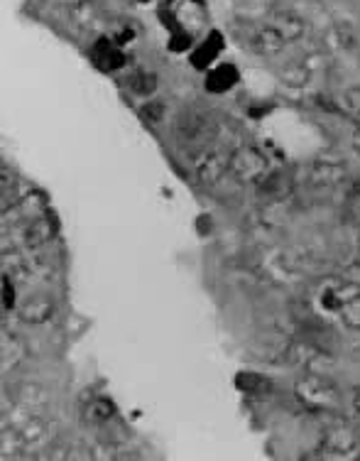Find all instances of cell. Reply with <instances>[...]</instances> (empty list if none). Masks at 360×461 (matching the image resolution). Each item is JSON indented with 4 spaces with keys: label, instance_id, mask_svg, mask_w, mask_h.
<instances>
[{
    "label": "cell",
    "instance_id": "obj_1",
    "mask_svg": "<svg viewBox=\"0 0 360 461\" xmlns=\"http://www.w3.org/2000/svg\"><path fill=\"white\" fill-rule=\"evenodd\" d=\"M297 397L311 412H336L340 407V393L321 376H304L297 383Z\"/></svg>",
    "mask_w": 360,
    "mask_h": 461
},
{
    "label": "cell",
    "instance_id": "obj_2",
    "mask_svg": "<svg viewBox=\"0 0 360 461\" xmlns=\"http://www.w3.org/2000/svg\"><path fill=\"white\" fill-rule=\"evenodd\" d=\"M267 157L262 155L257 147H238V150L230 155V167L228 172L238 182H262L267 177Z\"/></svg>",
    "mask_w": 360,
    "mask_h": 461
},
{
    "label": "cell",
    "instance_id": "obj_3",
    "mask_svg": "<svg viewBox=\"0 0 360 461\" xmlns=\"http://www.w3.org/2000/svg\"><path fill=\"white\" fill-rule=\"evenodd\" d=\"M54 233H57V224L52 221L50 214H45V216H40V219L22 224L20 243H22V248H27V251H35V248L47 246V243L54 238Z\"/></svg>",
    "mask_w": 360,
    "mask_h": 461
},
{
    "label": "cell",
    "instance_id": "obj_4",
    "mask_svg": "<svg viewBox=\"0 0 360 461\" xmlns=\"http://www.w3.org/2000/svg\"><path fill=\"white\" fill-rule=\"evenodd\" d=\"M228 167H230V155L216 150V147L204 150L194 160L196 177H199V182H206V184H211V182H216L218 177H223V172H228Z\"/></svg>",
    "mask_w": 360,
    "mask_h": 461
},
{
    "label": "cell",
    "instance_id": "obj_5",
    "mask_svg": "<svg viewBox=\"0 0 360 461\" xmlns=\"http://www.w3.org/2000/svg\"><path fill=\"white\" fill-rule=\"evenodd\" d=\"M6 214H17L15 224L17 221L27 224V221H35V219H40V216L50 214V201L45 199V194H35V191H32V194L22 196L20 201H15L10 209H6Z\"/></svg>",
    "mask_w": 360,
    "mask_h": 461
},
{
    "label": "cell",
    "instance_id": "obj_6",
    "mask_svg": "<svg viewBox=\"0 0 360 461\" xmlns=\"http://www.w3.org/2000/svg\"><path fill=\"white\" fill-rule=\"evenodd\" d=\"M52 314H54V305H52V300L45 295H37V297H32V300H27L20 309L22 321H27V324H42V321H47Z\"/></svg>",
    "mask_w": 360,
    "mask_h": 461
},
{
    "label": "cell",
    "instance_id": "obj_7",
    "mask_svg": "<svg viewBox=\"0 0 360 461\" xmlns=\"http://www.w3.org/2000/svg\"><path fill=\"white\" fill-rule=\"evenodd\" d=\"M209 133V121L204 115H184L179 123H177V136L181 142H196Z\"/></svg>",
    "mask_w": 360,
    "mask_h": 461
},
{
    "label": "cell",
    "instance_id": "obj_8",
    "mask_svg": "<svg viewBox=\"0 0 360 461\" xmlns=\"http://www.w3.org/2000/svg\"><path fill=\"white\" fill-rule=\"evenodd\" d=\"M84 417L89 425H105L115 417V402L108 397H93V400L86 405Z\"/></svg>",
    "mask_w": 360,
    "mask_h": 461
},
{
    "label": "cell",
    "instance_id": "obj_9",
    "mask_svg": "<svg viewBox=\"0 0 360 461\" xmlns=\"http://www.w3.org/2000/svg\"><path fill=\"white\" fill-rule=\"evenodd\" d=\"M235 81H238V69H235V66H228V64H220L209 74V79H206V89L213 91V94H223V91H228L230 86H235Z\"/></svg>",
    "mask_w": 360,
    "mask_h": 461
},
{
    "label": "cell",
    "instance_id": "obj_10",
    "mask_svg": "<svg viewBox=\"0 0 360 461\" xmlns=\"http://www.w3.org/2000/svg\"><path fill=\"white\" fill-rule=\"evenodd\" d=\"M338 316L343 324L353 331H360V292H343V302H340Z\"/></svg>",
    "mask_w": 360,
    "mask_h": 461
},
{
    "label": "cell",
    "instance_id": "obj_11",
    "mask_svg": "<svg viewBox=\"0 0 360 461\" xmlns=\"http://www.w3.org/2000/svg\"><path fill=\"white\" fill-rule=\"evenodd\" d=\"M355 446V437L350 430H331L326 432V449L333 451V454H348V451H353Z\"/></svg>",
    "mask_w": 360,
    "mask_h": 461
},
{
    "label": "cell",
    "instance_id": "obj_12",
    "mask_svg": "<svg viewBox=\"0 0 360 461\" xmlns=\"http://www.w3.org/2000/svg\"><path fill=\"white\" fill-rule=\"evenodd\" d=\"M93 57L100 66H105V69H118V66L123 64V54H120L118 47L108 40H98V45H96V50H93Z\"/></svg>",
    "mask_w": 360,
    "mask_h": 461
},
{
    "label": "cell",
    "instance_id": "obj_13",
    "mask_svg": "<svg viewBox=\"0 0 360 461\" xmlns=\"http://www.w3.org/2000/svg\"><path fill=\"white\" fill-rule=\"evenodd\" d=\"M130 89H133V94L145 96V98H147V96L155 94V89H157V76L150 74V71H137V74L130 79Z\"/></svg>",
    "mask_w": 360,
    "mask_h": 461
},
{
    "label": "cell",
    "instance_id": "obj_14",
    "mask_svg": "<svg viewBox=\"0 0 360 461\" xmlns=\"http://www.w3.org/2000/svg\"><path fill=\"white\" fill-rule=\"evenodd\" d=\"M220 52V40L218 35H213V40L209 37V42H204V47L194 52V64L196 66H209L216 59V54Z\"/></svg>",
    "mask_w": 360,
    "mask_h": 461
},
{
    "label": "cell",
    "instance_id": "obj_15",
    "mask_svg": "<svg viewBox=\"0 0 360 461\" xmlns=\"http://www.w3.org/2000/svg\"><path fill=\"white\" fill-rule=\"evenodd\" d=\"M140 115L145 118L147 123H160L162 118H165V105L157 103V101H152V103L142 105V108H140Z\"/></svg>",
    "mask_w": 360,
    "mask_h": 461
},
{
    "label": "cell",
    "instance_id": "obj_16",
    "mask_svg": "<svg viewBox=\"0 0 360 461\" xmlns=\"http://www.w3.org/2000/svg\"><path fill=\"white\" fill-rule=\"evenodd\" d=\"M15 302H17V295H15V287H13V282H10V275H3V309L13 312L15 309Z\"/></svg>",
    "mask_w": 360,
    "mask_h": 461
},
{
    "label": "cell",
    "instance_id": "obj_17",
    "mask_svg": "<svg viewBox=\"0 0 360 461\" xmlns=\"http://www.w3.org/2000/svg\"><path fill=\"white\" fill-rule=\"evenodd\" d=\"M345 105H348L350 113H358L360 115V89H353L345 94Z\"/></svg>",
    "mask_w": 360,
    "mask_h": 461
},
{
    "label": "cell",
    "instance_id": "obj_18",
    "mask_svg": "<svg viewBox=\"0 0 360 461\" xmlns=\"http://www.w3.org/2000/svg\"><path fill=\"white\" fill-rule=\"evenodd\" d=\"M353 410L360 415V388H355V393H353Z\"/></svg>",
    "mask_w": 360,
    "mask_h": 461
}]
</instances>
